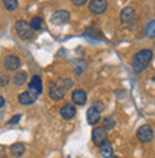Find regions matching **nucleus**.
Segmentation results:
<instances>
[{"label": "nucleus", "instance_id": "1", "mask_svg": "<svg viewBox=\"0 0 155 158\" xmlns=\"http://www.w3.org/2000/svg\"><path fill=\"white\" fill-rule=\"evenodd\" d=\"M152 59V50L151 49H141L139 52L134 55L132 58V69H134L135 73H139V72L145 71L149 65Z\"/></svg>", "mask_w": 155, "mask_h": 158}, {"label": "nucleus", "instance_id": "2", "mask_svg": "<svg viewBox=\"0 0 155 158\" xmlns=\"http://www.w3.org/2000/svg\"><path fill=\"white\" fill-rule=\"evenodd\" d=\"M14 29H16V33L19 35V38L25 39V40H29V39H32V36H33L32 26H30V23H27V22H25V20L16 22Z\"/></svg>", "mask_w": 155, "mask_h": 158}, {"label": "nucleus", "instance_id": "3", "mask_svg": "<svg viewBox=\"0 0 155 158\" xmlns=\"http://www.w3.org/2000/svg\"><path fill=\"white\" fill-rule=\"evenodd\" d=\"M92 141L98 147H101L104 142L108 141V134L104 127H95L92 129Z\"/></svg>", "mask_w": 155, "mask_h": 158}, {"label": "nucleus", "instance_id": "4", "mask_svg": "<svg viewBox=\"0 0 155 158\" xmlns=\"http://www.w3.org/2000/svg\"><path fill=\"white\" fill-rule=\"evenodd\" d=\"M137 138L141 142H149L154 138V129L151 128V125H142L137 129Z\"/></svg>", "mask_w": 155, "mask_h": 158}, {"label": "nucleus", "instance_id": "5", "mask_svg": "<svg viewBox=\"0 0 155 158\" xmlns=\"http://www.w3.org/2000/svg\"><path fill=\"white\" fill-rule=\"evenodd\" d=\"M137 15L132 7H124L121 12V22L124 26H132L135 23Z\"/></svg>", "mask_w": 155, "mask_h": 158}, {"label": "nucleus", "instance_id": "6", "mask_svg": "<svg viewBox=\"0 0 155 158\" xmlns=\"http://www.w3.org/2000/svg\"><path fill=\"white\" fill-rule=\"evenodd\" d=\"M108 9V0H91L89 10L93 15H101Z\"/></svg>", "mask_w": 155, "mask_h": 158}, {"label": "nucleus", "instance_id": "7", "mask_svg": "<svg viewBox=\"0 0 155 158\" xmlns=\"http://www.w3.org/2000/svg\"><path fill=\"white\" fill-rule=\"evenodd\" d=\"M86 119L91 125H96L101 121V109H98L96 105H92L86 112Z\"/></svg>", "mask_w": 155, "mask_h": 158}, {"label": "nucleus", "instance_id": "8", "mask_svg": "<svg viewBox=\"0 0 155 158\" xmlns=\"http://www.w3.org/2000/svg\"><path fill=\"white\" fill-rule=\"evenodd\" d=\"M29 91L33 92V94H36V95L42 94L43 83H42V79H40V76H39V75H33V76H32V79H30V82H29Z\"/></svg>", "mask_w": 155, "mask_h": 158}, {"label": "nucleus", "instance_id": "9", "mask_svg": "<svg viewBox=\"0 0 155 158\" xmlns=\"http://www.w3.org/2000/svg\"><path fill=\"white\" fill-rule=\"evenodd\" d=\"M20 66V59L14 56V55H9L4 58V68L7 71H16Z\"/></svg>", "mask_w": 155, "mask_h": 158}, {"label": "nucleus", "instance_id": "10", "mask_svg": "<svg viewBox=\"0 0 155 158\" xmlns=\"http://www.w3.org/2000/svg\"><path fill=\"white\" fill-rule=\"evenodd\" d=\"M69 17H71L69 12H66V10H59V12H55L53 15H52V22H53L55 25H63V23L69 22Z\"/></svg>", "mask_w": 155, "mask_h": 158}, {"label": "nucleus", "instance_id": "11", "mask_svg": "<svg viewBox=\"0 0 155 158\" xmlns=\"http://www.w3.org/2000/svg\"><path fill=\"white\" fill-rule=\"evenodd\" d=\"M49 96H51V99L53 101H60L65 96V89L60 86H58V85H55V83H51L49 85Z\"/></svg>", "mask_w": 155, "mask_h": 158}, {"label": "nucleus", "instance_id": "12", "mask_svg": "<svg viewBox=\"0 0 155 158\" xmlns=\"http://www.w3.org/2000/svg\"><path fill=\"white\" fill-rule=\"evenodd\" d=\"M86 99H88V95L82 89H75V91L72 92V101H73V104L85 105L86 104Z\"/></svg>", "mask_w": 155, "mask_h": 158}, {"label": "nucleus", "instance_id": "13", "mask_svg": "<svg viewBox=\"0 0 155 158\" xmlns=\"http://www.w3.org/2000/svg\"><path fill=\"white\" fill-rule=\"evenodd\" d=\"M36 98H38V95H36V94L27 91V92H22L17 99H19V102H20L22 105H32V104H35Z\"/></svg>", "mask_w": 155, "mask_h": 158}, {"label": "nucleus", "instance_id": "14", "mask_svg": "<svg viewBox=\"0 0 155 158\" xmlns=\"http://www.w3.org/2000/svg\"><path fill=\"white\" fill-rule=\"evenodd\" d=\"M75 114H76V108L72 104H65L60 108V115H62L63 119H72L75 117Z\"/></svg>", "mask_w": 155, "mask_h": 158}, {"label": "nucleus", "instance_id": "15", "mask_svg": "<svg viewBox=\"0 0 155 158\" xmlns=\"http://www.w3.org/2000/svg\"><path fill=\"white\" fill-rule=\"evenodd\" d=\"M99 151H101V157H104V158H112L113 157V148H112V144L109 141L104 142V144L99 147Z\"/></svg>", "mask_w": 155, "mask_h": 158}, {"label": "nucleus", "instance_id": "16", "mask_svg": "<svg viewBox=\"0 0 155 158\" xmlns=\"http://www.w3.org/2000/svg\"><path fill=\"white\" fill-rule=\"evenodd\" d=\"M25 145L23 144H13L10 147V152H12L13 157H22V155L25 154Z\"/></svg>", "mask_w": 155, "mask_h": 158}, {"label": "nucleus", "instance_id": "17", "mask_svg": "<svg viewBox=\"0 0 155 158\" xmlns=\"http://www.w3.org/2000/svg\"><path fill=\"white\" fill-rule=\"evenodd\" d=\"M26 79H27V73L26 72H17L16 75L13 76V83L16 85V86H20V85H23V83L26 82Z\"/></svg>", "mask_w": 155, "mask_h": 158}, {"label": "nucleus", "instance_id": "18", "mask_svg": "<svg viewBox=\"0 0 155 158\" xmlns=\"http://www.w3.org/2000/svg\"><path fill=\"white\" fill-rule=\"evenodd\" d=\"M30 26H32V29H33V30L43 29V19H42V17H39V16L33 17V19H32V22H30Z\"/></svg>", "mask_w": 155, "mask_h": 158}, {"label": "nucleus", "instance_id": "19", "mask_svg": "<svg viewBox=\"0 0 155 158\" xmlns=\"http://www.w3.org/2000/svg\"><path fill=\"white\" fill-rule=\"evenodd\" d=\"M3 4L9 12H13L17 9V0H3Z\"/></svg>", "mask_w": 155, "mask_h": 158}, {"label": "nucleus", "instance_id": "20", "mask_svg": "<svg viewBox=\"0 0 155 158\" xmlns=\"http://www.w3.org/2000/svg\"><path fill=\"white\" fill-rule=\"evenodd\" d=\"M104 128L106 129V131L113 129V128H115V119H113L112 117H106L104 119Z\"/></svg>", "mask_w": 155, "mask_h": 158}, {"label": "nucleus", "instance_id": "21", "mask_svg": "<svg viewBox=\"0 0 155 158\" xmlns=\"http://www.w3.org/2000/svg\"><path fill=\"white\" fill-rule=\"evenodd\" d=\"M145 32H147V36H149V38H155V20H152V22L148 23Z\"/></svg>", "mask_w": 155, "mask_h": 158}, {"label": "nucleus", "instance_id": "22", "mask_svg": "<svg viewBox=\"0 0 155 158\" xmlns=\"http://www.w3.org/2000/svg\"><path fill=\"white\" fill-rule=\"evenodd\" d=\"M9 83V76H0V88H4Z\"/></svg>", "mask_w": 155, "mask_h": 158}, {"label": "nucleus", "instance_id": "23", "mask_svg": "<svg viewBox=\"0 0 155 158\" xmlns=\"http://www.w3.org/2000/svg\"><path fill=\"white\" fill-rule=\"evenodd\" d=\"M20 118H22V117H20V115H19V114H17V115H14V117L12 118V119L9 121V124H10V125H16L17 122L20 121Z\"/></svg>", "mask_w": 155, "mask_h": 158}, {"label": "nucleus", "instance_id": "24", "mask_svg": "<svg viewBox=\"0 0 155 158\" xmlns=\"http://www.w3.org/2000/svg\"><path fill=\"white\" fill-rule=\"evenodd\" d=\"M88 0H72V4H75V6H84Z\"/></svg>", "mask_w": 155, "mask_h": 158}, {"label": "nucleus", "instance_id": "25", "mask_svg": "<svg viewBox=\"0 0 155 158\" xmlns=\"http://www.w3.org/2000/svg\"><path fill=\"white\" fill-rule=\"evenodd\" d=\"M3 105H4V98H3L2 95H0V108H2Z\"/></svg>", "mask_w": 155, "mask_h": 158}, {"label": "nucleus", "instance_id": "26", "mask_svg": "<svg viewBox=\"0 0 155 158\" xmlns=\"http://www.w3.org/2000/svg\"><path fill=\"white\" fill-rule=\"evenodd\" d=\"M112 158H119V157H112Z\"/></svg>", "mask_w": 155, "mask_h": 158}]
</instances>
